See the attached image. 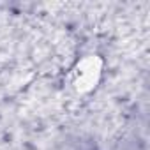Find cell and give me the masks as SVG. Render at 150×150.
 <instances>
[{
	"instance_id": "1",
	"label": "cell",
	"mask_w": 150,
	"mask_h": 150,
	"mask_svg": "<svg viewBox=\"0 0 150 150\" xmlns=\"http://www.w3.org/2000/svg\"><path fill=\"white\" fill-rule=\"evenodd\" d=\"M103 74V60L99 55H87L81 60L76 62L69 72V87L78 94H88L92 92Z\"/></svg>"
}]
</instances>
